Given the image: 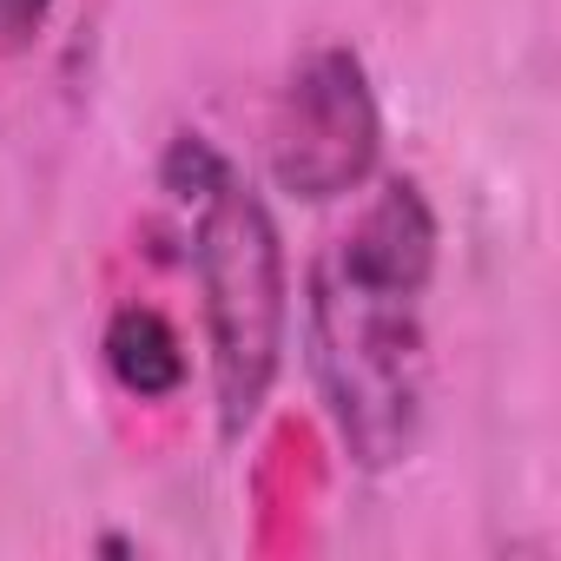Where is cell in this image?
<instances>
[{"mask_svg":"<svg viewBox=\"0 0 561 561\" xmlns=\"http://www.w3.org/2000/svg\"><path fill=\"white\" fill-rule=\"evenodd\" d=\"M443 225L410 172L377 179L344 231L324 238L305 285L311 383L337 449L364 469H403L430 410V285Z\"/></svg>","mask_w":561,"mask_h":561,"instance_id":"6da1fadb","label":"cell"},{"mask_svg":"<svg viewBox=\"0 0 561 561\" xmlns=\"http://www.w3.org/2000/svg\"><path fill=\"white\" fill-rule=\"evenodd\" d=\"M159 192L179 211L185 271H192L198 311H205L218 436L238 443L264 416L277 370H285V337H291L285 238H277L264 192L205 133H172L159 159Z\"/></svg>","mask_w":561,"mask_h":561,"instance_id":"7a4b0ae2","label":"cell"},{"mask_svg":"<svg viewBox=\"0 0 561 561\" xmlns=\"http://www.w3.org/2000/svg\"><path fill=\"white\" fill-rule=\"evenodd\" d=\"M271 179L305 205H337L377 179L383 159V106L370 67L351 47H311L271 106Z\"/></svg>","mask_w":561,"mask_h":561,"instance_id":"3957f363","label":"cell"},{"mask_svg":"<svg viewBox=\"0 0 561 561\" xmlns=\"http://www.w3.org/2000/svg\"><path fill=\"white\" fill-rule=\"evenodd\" d=\"M100 357H106V377L139 403H165L192 377L185 337L159 305H119L106 318V331H100Z\"/></svg>","mask_w":561,"mask_h":561,"instance_id":"277c9868","label":"cell"},{"mask_svg":"<svg viewBox=\"0 0 561 561\" xmlns=\"http://www.w3.org/2000/svg\"><path fill=\"white\" fill-rule=\"evenodd\" d=\"M54 8H60V0H0V60H8V54H27V47L47 34Z\"/></svg>","mask_w":561,"mask_h":561,"instance_id":"5b68a950","label":"cell"}]
</instances>
